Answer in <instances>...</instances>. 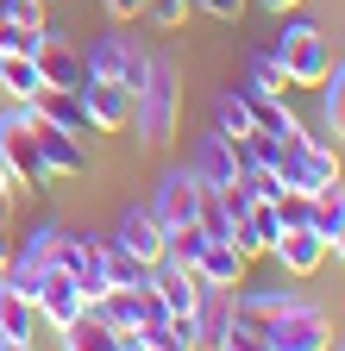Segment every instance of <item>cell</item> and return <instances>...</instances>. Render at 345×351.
Wrapping results in <instances>:
<instances>
[{
	"instance_id": "cell-38",
	"label": "cell",
	"mask_w": 345,
	"mask_h": 351,
	"mask_svg": "<svg viewBox=\"0 0 345 351\" xmlns=\"http://www.w3.org/2000/svg\"><path fill=\"white\" fill-rule=\"evenodd\" d=\"M7 257H13V245H7V232H0V270H7Z\"/></svg>"
},
{
	"instance_id": "cell-28",
	"label": "cell",
	"mask_w": 345,
	"mask_h": 351,
	"mask_svg": "<svg viewBox=\"0 0 345 351\" xmlns=\"http://www.w3.org/2000/svg\"><path fill=\"white\" fill-rule=\"evenodd\" d=\"M107 282H113V289H139V282H151V263H139L132 251L107 245Z\"/></svg>"
},
{
	"instance_id": "cell-20",
	"label": "cell",
	"mask_w": 345,
	"mask_h": 351,
	"mask_svg": "<svg viewBox=\"0 0 345 351\" xmlns=\"http://www.w3.org/2000/svg\"><path fill=\"white\" fill-rule=\"evenodd\" d=\"M38 119H51L75 138H88V113H82V88H38V101H25Z\"/></svg>"
},
{
	"instance_id": "cell-17",
	"label": "cell",
	"mask_w": 345,
	"mask_h": 351,
	"mask_svg": "<svg viewBox=\"0 0 345 351\" xmlns=\"http://www.w3.org/2000/svg\"><path fill=\"white\" fill-rule=\"evenodd\" d=\"M38 157H45L51 176H82V169H88V145H82L75 132L51 125V119H38Z\"/></svg>"
},
{
	"instance_id": "cell-6",
	"label": "cell",
	"mask_w": 345,
	"mask_h": 351,
	"mask_svg": "<svg viewBox=\"0 0 345 351\" xmlns=\"http://www.w3.org/2000/svg\"><path fill=\"white\" fill-rule=\"evenodd\" d=\"M25 295H32V307H38V320H45V326H57V332L82 314V307H88V301H82V289H75V276L63 270L57 257H51L32 282H25Z\"/></svg>"
},
{
	"instance_id": "cell-31",
	"label": "cell",
	"mask_w": 345,
	"mask_h": 351,
	"mask_svg": "<svg viewBox=\"0 0 345 351\" xmlns=\"http://www.w3.org/2000/svg\"><path fill=\"white\" fill-rule=\"evenodd\" d=\"M139 19H151L157 32H182V19H189V0H145V13Z\"/></svg>"
},
{
	"instance_id": "cell-2",
	"label": "cell",
	"mask_w": 345,
	"mask_h": 351,
	"mask_svg": "<svg viewBox=\"0 0 345 351\" xmlns=\"http://www.w3.org/2000/svg\"><path fill=\"white\" fill-rule=\"evenodd\" d=\"M0 163H7L13 189H45V182H51L45 157H38V113H32L25 101L0 119Z\"/></svg>"
},
{
	"instance_id": "cell-36",
	"label": "cell",
	"mask_w": 345,
	"mask_h": 351,
	"mask_svg": "<svg viewBox=\"0 0 345 351\" xmlns=\"http://www.w3.org/2000/svg\"><path fill=\"white\" fill-rule=\"evenodd\" d=\"M264 7H270V13H289V7H301V0H264Z\"/></svg>"
},
{
	"instance_id": "cell-27",
	"label": "cell",
	"mask_w": 345,
	"mask_h": 351,
	"mask_svg": "<svg viewBox=\"0 0 345 351\" xmlns=\"http://www.w3.org/2000/svg\"><path fill=\"white\" fill-rule=\"evenodd\" d=\"M245 95H276V101L289 95V69L276 63V51H257L251 57V88H245Z\"/></svg>"
},
{
	"instance_id": "cell-35",
	"label": "cell",
	"mask_w": 345,
	"mask_h": 351,
	"mask_svg": "<svg viewBox=\"0 0 345 351\" xmlns=\"http://www.w3.org/2000/svg\"><path fill=\"white\" fill-rule=\"evenodd\" d=\"M0 201H13V176H7V163H0Z\"/></svg>"
},
{
	"instance_id": "cell-13",
	"label": "cell",
	"mask_w": 345,
	"mask_h": 351,
	"mask_svg": "<svg viewBox=\"0 0 345 351\" xmlns=\"http://www.w3.org/2000/svg\"><path fill=\"white\" fill-rule=\"evenodd\" d=\"M270 257L283 263L289 276H314L320 263H326V239H320L314 226H283V232L270 239Z\"/></svg>"
},
{
	"instance_id": "cell-5",
	"label": "cell",
	"mask_w": 345,
	"mask_h": 351,
	"mask_svg": "<svg viewBox=\"0 0 345 351\" xmlns=\"http://www.w3.org/2000/svg\"><path fill=\"white\" fill-rule=\"evenodd\" d=\"M326 182H339V151L326 145V138H289V151H283V189H301V195H314V189H326Z\"/></svg>"
},
{
	"instance_id": "cell-37",
	"label": "cell",
	"mask_w": 345,
	"mask_h": 351,
	"mask_svg": "<svg viewBox=\"0 0 345 351\" xmlns=\"http://www.w3.org/2000/svg\"><path fill=\"white\" fill-rule=\"evenodd\" d=\"M326 251H339V257H345V226H339V232H333V245H326Z\"/></svg>"
},
{
	"instance_id": "cell-15",
	"label": "cell",
	"mask_w": 345,
	"mask_h": 351,
	"mask_svg": "<svg viewBox=\"0 0 345 351\" xmlns=\"http://www.w3.org/2000/svg\"><path fill=\"white\" fill-rule=\"evenodd\" d=\"M163 239H169V232H163V219H157L151 207H132V213L119 219V232H113V245H119V251H132L139 263H151V270L163 263Z\"/></svg>"
},
{
	"instance_id": "cell-3",
	"label": "cell",
	"mask_w": 345,
	"mask_h": 351,
	"mask_svg": "<svg viewBox=\"0 0 345 351\" xmlns=\"http://www.w3.org/2000/svg\"><path fill=\"white\" fill-rule=\"evenodd\" d=\"M276 63L289 69V88H320L326 82V69H333V44H326V32L320 25H289L283 38H276Z\"/></svg>"
},
{
	"instance_id": "cell-21",
	"label": "cell",
	"mask_w": 345,
	"mask_h": 351,
	"mask_svg": "<svg viewBox=\"0 0 345 351\" xmlns=\"http://www.w3.org/2000/svg\"><path fill=\"white\" fill-rule=\"evenodd\" d=\"M63 345H69V351H126V339L107 326L101 307H82V314L63 326Z\"/></svg>"
},
{
	"instance_id": "cell-7",
	"label": "cell",
	"mask_w": 345,
	"mask_h": 351,
	"mask_svg": "<svg viewBox=\"0 0 345 351\" xmlns=\"http://www.w3.org/2000/svg\"><path fill=\"white\" fill-rule=\"evenodd\" d=\"M57 263L75 276V289H82V301H88V307L113 289V282H107V245L88 239V232H82V239H57Z\"/></svg>"
},
{
	"instance_id": "cell-8",
	"label": "cell",
	"mask_w": 345,
	"mask_h": 351,
	"mask_svg": "<svg viewBox=\"0 0 345 351\" xmlns=\"http://www.w3.org/2000/svg\"><path fill=\"white\" fill-rule=\"evenodd\" d=\"M82 113H88V132H126L132 125V88L113 75H88L82 82Z\"/></svg>"
},
{
	"instance_id": "cell-16",
	"label": "cell",
	"mask_w": 345,
	"mask_h": 351,
	"mask_svg": "<svg viewBox=\"0 0 345 351\" xmlns=\"http://www.w3.org/2000/svg\"><path fill=\"white\" fill-rule=\"evenodd\" d=\"M276 232H283V219H276V201H245V213L233 219V232H226V239H233L245 257H264Z\"/></svg>"
},
{
	"instance_id": "cell-14",
	"label": "cell",
	"mask_w": 345,
	"mask_h": 351,
	"mask_svg": "<svg viewBox=\"0 0 345 351\" xmlns=\"http://www.w3.org/2000/svg\"><path fill=\"white\" fill-rule=\"evenodd\" d=\"M32 326H38V307H32V295L0 270V351H19V345H32Z\"/></svg>"
},
{
	"instance_id": "cell-23",
	"label": "cell",
	"mask_w": 345,
	"mask_h": 351,
	"mask_svg": "<svg viewBox=\"0 0 345 351\" xmlns=\"http://www.w3.org/2000/svg\"><path fill=\"white\" fill-rule=\"evenodd\" d=\"M289 301H295V295H233V320H239V332L257 345V339H264V326L283 314Z\"/></svg>"
},
{
	"instance_id": "cell-33",
	"label": "cell",
	"mask_w": 345,
	"mask_h": 351,
	"mask_svg": "<svg viewBox=\"0 0 345 351\" xmlns=\"http://www.w3.org/2000/svg\"><path fill=\"white\" fill-rule=\"evenodd\" d=\"M189 7H201V13H213V19H226V25H233V19L245 13V0H189Z\"/></svg>"
},
{
	"instance_id": "cell-30",
	"label": "cell",
	"mask_w": 345,
	"mask_h": 351,
	"mask_svg": "<svg viewBox=\"0 0 345 351\" xmlns=\"http://www.w3.org/2000/svg\"><path fill=\"white\" fill-rule=\"evenodd\" d=\"M326 132L333 138H345V69H326Z\"/></svg>"
},
{
	"instance_id": "cell-29",
	"label": "cell",
	"mask_w": 345,
	"mask_h": 351,
	"mask_svg": "<svg viewBox=\"0 0 345 351\" xmlns=\"http://www.w3.org/2000/svg\"><path fill=\"white\" fill-rule=\"evenodd\" d=\"M38 32H45V25H38ZM38 32L0 13V57H32V51H38Z\"/></svg>"
},
{
	"instance_id": "cell-18",
	"label": "cell",
	"mask_w": 345,
	"mask_h": 351,
	"mask_svg": "<svg viewBox=\"0 0 345 351\" xmlns=\"http://www.w3.org/2000/svg\"><path fill=\"white\" fill-rule=\"evenodd\" d=\"M245 263H251V257H245L233 239H207L201 257H195V276L213 282V289H239V282H245Z\"/></svg>"
},
{
	"instance_id": "cell-32",
	"label": "cell",
	"mask_w": 345,
	"mask_h": 351,
	"mask_svg": "<svg viewBox=\"0 0 345 351\" xmlns=\"http://www.w3.org/2000/svg\"><path fill=\"white\" fill-rule=\"evenodd\" d=\"M0 13L19 19V25H32V32H38V25H51V19H45V0H0Z\"/></svg>"
},
{
	"instance_id": "cell-19",
	"label": "cell",
	"mask_w": 345,
	"mask_h": 351,
	"mask_svg": "<svg viewBox=\"0 0 345 351\" xmlns=\"http://www.w3.org/2000/svg\"><path fill=\"white\" fill-rule=\"evenodd\" d=\"M195 176H201V189H233L239 182V145L220 138V132H207L201 151H195Z\"/></svg>"
},
{
	"instance_id": "cell-12",
	"label": "cell",
	"mask_w": 345,
	"mask_h": 351,
	"mask_svg": "<svg viewBox=\"0 0 345 351\" xmlns=\"http://www.w3.org/2000/svg\"><path fill=\"white\" fill-rule=\"evenodd\" d=\"M201 176L195 169H169L163 182H157V201H151V213L163 219V232L169 226H189V219H201Z\"/></svg>"
},
{
	"instance_id": "cell-11",
	"label": "cell",
	"mask_w": 345,
	"mask_h": 351,
	"mask_svg": "<svg viewBox=\"0 0 345 351\" xmlns=\"http://www.w3.org/2000/svg\"><path fill=\"white\" fill-rule=\"evenodd\" d=\"M195 326H201V345H220V351H251V339H245V332H239V320H233V289L201 282Z\"/></svg>"
},
{
	"instance_id": "cell-10",
	"label": "cell",
	"mask_w": 345,
	"mask_h": 351,
	"mask_svg": "<svg viewBox=\"0 0 345 351\" xmlns=\"http://www.w3.org/2000/svg\"><path fill=\"white\" fill-rule=\"evenodd\" d=\"M38 69H45V88H82L88 82V57H82V44L69 38V32H38Z\"/></svg>"
},
{
	"instance_id": "cell-25",
	"label": "cell",
	"mask_w": 345,
	"mask_h": 351,
	"mask_svg": "<svg viewBox=\"0 0 345 351\" xmlns=\"http://www.w3.org/2000/svg\"><path fill=\"white\" fill-rule=\"evenodd\" d=\"M0 88H7L13 101H38V88H45L38 57H0Z\"/></svg>"
},
{
	"instance_id": "cell-4",
	"label": "cell",
	"mask_w": 345,
	"mask_h": 351,
	"mask_svg": "<svg viewBox=\"0 0 345 351\" xmlns=\"http://www.w3.org/2000/svg\"><path fill=\"white\" fill-rule=\"evenodd\" d=\"M264 351H320V345H333V320H326V307H314V301H289L283 314L264 326V339H257Z\"/></svg>"
},
{
	"instance_id": "cell-24",
	"label": "cell",
	"mask_w": 345,
	"mask_h": 351,
	"mask_svg": "<svg viewBox=\"0 0 345 351\" xmlns=\"http://www.w3.org/2000/svg\"><path fill=\"white\" fill-rule=\"evenodd\" d=\"M308 226L333 245V232L345 226V182H326V189H314V195H308Z\"/></svg>"
},
{
	"instance_id": "cell-9",
	"label": "cell",
	"mask_w": 345,
	"mask_h": 351,
	"mask_svg": "<svg viewBox=\"0 0 345 351\" xmlns=\"http://www.w3.org/2000/svg\"><path fill=\"white\" fill-rule=\"evenodd\" d=\"M82 57H88V75H113V82H126V88H132V95H139V88H145V75H151V57L139 51L132 38H95Z\"/></svg>"
},
{
	"instance_id": "cell-26",
	"label": "cell",
	"mask_w": 345,
	"mask_h": 351,
	"mask_svg": "<svg viewBox=\"0 0 345 351\" xmlns=\"http://www.w3.org/2000/svg\"><path fill=\"white\" fill-rule=\"evenodd\" d=\"M257 119H251V101H245V88H239V95H213V132H220V138H245V132H251Z\"/></svg>"
},
{
	"instance_id": "cell-22",
	"label": "cell",
	"mask_w": 345,
	"mask_h": 351,
	"mask_svg": "<svg viewBox=\"0 0 345 351\" xmlns=\"http://www.w3.org/2000/svg\"><path fill=\"white\" fill-rule=\"evenodd\" d=\"M57 239H63L57 226H38V232H32L25 245H13V257H7V276H13V282L25 289V282H32V276H38V270H45V263L57 257Z\"/></svg>"
},
{
	"instance_id": "cell-39",
	"label": "cell",
	"mask_w": 345,
	"mask_h": 351,
	"mask_svg": "<svg viewBox=\"0 0 345 351\" xmlns=\"http://www.w3.org/2000/svg\"><path fill=\"white\" fill-rule=\"evenodd\" d=\"M7 207H13V201H0V232H7Z\"/></svg>"
},
{
	"instance_id": "cell-34",
	"label": "cell",
	"mask_w": 345,
	"mask_h": 351,
	"mask_svg": "<svg viewBox=\"0 0 345 351\" xmlns=\"http://www.w3.org/2000/svg\"><path fill=\"white\" fill-rule=\"evenodd\" d=\"M101 7H107L113 19H139V13H145V0H101Z\"/></svg>"
},
{
	"instance_id": "cell-1",
	"label": "cell",
	"mask_w": 345,
	"mask_h": 351,
	"mask_svg": "<svg viewBox=\"0 0 345 351\" xmlns=\"http://www.w3.org/2000/svg\"><path fill=\"white\" fill-rule=\"evenodd\" d=\"M176 119H182V75L169 63H151L145 88L132 95V125L145 145H169L176 138Z\"/></svg>"
}]
</instances>
